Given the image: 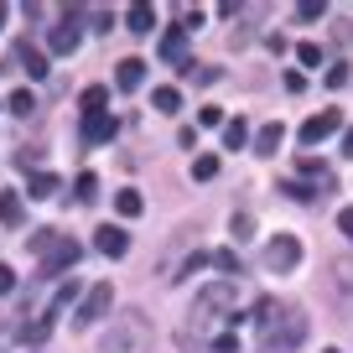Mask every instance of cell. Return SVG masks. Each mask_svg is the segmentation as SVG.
<instances>
[{"label":"cell","mask_w":353,"mask_h":353,"mask_svg":"<svg viewBox=\"0 0 353 353\" xmlns=\"http://www.w3.org/2000/svg\"><path fill=\"white\" fill-rule=\"evenodd\" d=\"M110 307H114V286H110V281H99V286L83 296V307H78L73 322H78V327H94L99 317H110Z\"/></svg>","instance_id":"obj_6"},{"label":"cell","mask_w":353,"mask_h":353,"mask_svg":"<svg viewBox=\"0 0 353 353\" xmlns=\"http://www.w3.org/2000/svg\"><path fill=\"white\" fill-rule=\"evenodd\" d=\"M281 141H286V125L270 120V125H260V135H254V151H260V156H276Z\"/></svg>","instance_id":"obj_13"},{"label":"cell","mask_w":353,"mask_h":353,"mask_svg":"<svg viewBox=\"0 0 353 353\" xmlns=\"http://www.w3.org/2000/svg\"><path fill=\"white\" fill-rule=\"evenodd\" d=\"M73 192H78V203H83V208H88V203H99V176H94V172H78Z\"/></svg>","instance_id":"obj_21"},{"label":"cell","mask_w":353,"mask_h":353,"mask_svg":"<svg viewBox=\"0 0 353 353\" xmlns=\"http://www.w3.org/2000/svg\"><path fill=\"white\" fill-rule=\"evenodd\" d=\"M26 250L42 254V276H57V270H68V265L83 260V244L68 239V234L57 229H32V239H26Z\"/></svg>","instance_id":"obj_3"},{"label":"cell","mask_w":353,"mask_h":353,"mask_svg":"<svg viewBox=\"0 0 353 353\" xmlns=\"http://www.w3.org/2000/svg\"><path fill=\"white\" fill-rule=\"evenodd\" d=\"M78 141H83V145H104V141H114V114H88L83 130H78Z\"/></svg>","instance_id":"obj_10"},{"label":"cell","mask_w":353,"mask_h":353,"mask_svg":"<svg viewBox=\"0 0 353 353\" xmlns=\"http://www.w3.org/2000/svg\"><path fill=\"white\" fill-rule=\"evenodd\" d=\"M94 250H99V254H110V260H120V254L130 250V234H125L120 223H104V229L94 234Z\"/></svg>","instance_id":"obj_9"},{"label":"cell","mask_w":353,"mask_h":353,"mask_svg":"<svg viewBox=\"0 0 353 353\" xmlns=\"http://www.w3.org/2000/svg\"><path fill=\"white\" fill-rule=\"evenodd\" d=\"M338 229H343V234L353 239V208H343V213H338Z\"/></svg>","instance_id":"obj_38"},{"label":"cell","mask_w":353,"mask_h":353,"mask_svg":"<svg viewBox=\"0 0 353 353\" xmlns=\"http://www.w3.org/2000/svg\"><path fill=\"white\" fill-rule=\"evenodd\" d=\"M141 208H145L141 192H114V213H120V219H135Z\"/></svg>","instance_id":"obj_26"},{"label":"cell","mask_w":353,"mask_h":353,"mask_svg":"<svg viewBox=\"0 0 353 353\" xmlns=\"http://www.w3.org/2000/svg\"><path fill=\"white\" fill-rule=\"evenodd\" d=\"M213 265L229 270V276H244V265H239V254H234V250H219V254H213Z\"/></svg>","instance_id":"obj_30"},{"label":"cell","mask_w":353,"mask_h":353,"mask_svg":"<svg viewBox=\"0 0 353 353\" xmlns=\"http://www.w3.org/2000/svg\"><path fill=\"white\" fill-rule=\"evenodd\" d=\"M0 26H6V6H0Z\"/></svg>","instance_id":"obj_40"},{"label":"cell","mask_w":353,"mask_h":353,"mask_svg":"<svg viewBox=\"0 0 353 353\" xmlns=\"http://www.w3.org/2000/svg\"><path fill=\"white\" fill-rule=\"evenodd\" d=\"M16 63H21V68H26L32 78H47V52H42V47L21 42V47H16Z\"/></svg>","instance_id":"obj_14"},{"label":"cell","mask_w":353,"mask_h":353,"mask_svg":"<svg viewBox=\"0 0 353 353\" xmlns=\"http://www.w3.org/2000/svg\"><path fill=\"white\" fill-rule=\"evenodd\" d=\"M234 301H239V286H234V281H213V286L198 291V301H192V317H198V322H213L219 312H229Z\"/></svg>","instance_id":"obj_4"},{"label":"cell","mask_w":353,"mask_h":353,"mask_svg":"<svg viewBox=\"0 0 353 353\" xmlns=\"http://www.w3.org/2000/svg\"><path fill=\"white\" fill-rule=\"evenodd\" d=\"M229 229H234V239H250V234H254V219H250V213H234V223H229Z\"/></svg>","instance_id":"obj_31"},{"label":"cell","mask_w":353,"mask_h":353,"mask_svg":"<svg viewBox=\"0 0 353 353\" xmlns=\"http://www.w3.org/2000/svg\"><path fill=\"white\" fill-rule=\"evenodd\" d=\"M6 110H11V114H21V120H26V114H37V94H32V88H16Z\"/></svg>","instance_id":"obj_23"},{"label":"cell","mask_w":353,"mask_h":353,"mask_svg":"<svg viewBox=\"0 0 353 353\" xmlns=\"http://www.w3.org/2000/svg\"><path fill=\"white\" fill-rule=\"evenodd\" d=\"M151 343H156V332H151V317L130 307V312H120V317L110 322V332H104L99 353H151Z\"/></svg>","instance_id":"obj_1"},{"label":"cell","mask_w":353,"mask_h":353,"mask_svg":"<svg viewBox=\"0 0 353 353\" xmlns=\"http://www.w3.org/2000/svg\"><path fill=\"white\" fill-rule=\"evenodd\" d=\"M296 57H301V68H317V63H322V47H317V42H301Z\"/></svg>","instance_id":"obj_32"},{"label":"cell","mask_w":353,"mask_h":353,"mask_svg":"<svg viewBox=\"0 0 353 353\" xmlns=\"http://www.w3.org/2000/svg\"><path fill=\"white\" fill-rule=\"evenodd\" d=\"M343 83H348V63H332L327 68V88H343Z\"/></svg>","instance_id":"obj_34"},{"label":"cell","mask_w":353,"mask_h":353,"mask_svg":"<svg viewBox=\"0 0 353 353\" xmlns=\"http://www.w3.org/2000/svg\"><path fill=\"white\" fill-rule=\"evenodd\" d=\"M156 114H176V110H182V94H176V88H156Z\"/></svg>","instance_id":"obj_25"},{"label":"cell","mask_w":353,"mask_h":353,"mask_svg":"<svg viewBox=\"0 0 353 353\" xmlns=\"http://www.w3.org/2000/svg\"><path fill=\"white\" fill-rule=\"evenodd\" d=\"M104 104H110V88H99V83L78 94V110H83V120H88V114H104Z\"/></svg>","instance_id":"obj_17"},{"label":"cell","mask_w":353,"mask_h":353,"mask_svg":"<svg viewBox=\"0 0 353 353\" xmlns=\"http://www.w3.org/2000/svg\"><path fill=\"white\" fill-rule=\"evenodd\" d=\"M322 11H327V6H322V0H301V6H296V21H317Z\"/></svg>","instance_id":"obj_33"},{"label":"cell","mask_w":353,"mask_h":353,"mask_svg":"<svg viewBox=\"0 0 353 353\" xmlns=\"http://www.w3.org/2000/svg\"><path fill=\"white\" fill-rule=\"evenodd\" d=\"M322 353H338V348H322Z\"/></svg>","instance_id":"obj_41"},{"label":"cell","mask_w":353,"mask_h":353,"mask_svg":"<svg viewBox=\"0 0 353 353\" xmlns=\"http://www.w3.org/2000/svg\"><path fill=\"white\" fill-rule=\"evenodd\" d=\"M156 52L166 57V63H176V68H188V26H172V32L161 37V47Z\"/></svg>","instance_id":"obj_11"},{"label":"cell","mask_w":353,"mask_h":353,"mask_svg":"<svg viewBox=\"0 0 353 353\" xmlns=\"http://www.w3.org/2000/svg\"><path fill=\"white\" fill-rule=\"evenodd\" d=\"M327 270H332V291H353V254H338Z\"/></svg>","instance_id":"obj_19"},{"label":"cell","mask_w":353,"mask_h":353,"mask_svg":"<svg viewBox=\"0 0 353 353\" xmlns=\"http://www.w3.org/2000/svg\"><path fill=\"white\" fill-rule=\"evenodd\" d=\"M47 332H52V322H32V317H26L21 327H16V338H21V343H47Z\"/></svg>","instance_id":"obj_24"},{"label":"cell","mask_w":353,"mask_h":353,"mask_svg":"<svg viewBox=\"0 0 353 353\" xmlns=\"http://www.w3.org/2000/svg\"><path fill=\"white\" fill-rule=\"evenodd\" d=\"M78 16H83V11H78V6H68V11H63V26H52V32H47V47H52V52H78Z\"/></svg>","instance_id":"obj_7"},{"label":"cell","mask_w":353,"mask_h":353,"mask_svg":"<svg viewBox=\"0 0 353 353\" xmlns=\"http://www.w3.org/2000/svg\"><path fill=\"white\" fill-rule=\"evenodd\" d=\"M11 291H16V270H11V265H0V296H11Z\"/></svg>","instance_id":"obj_35"},{"label":"cell","mask_w":353,"mask_h":353,"mask_svg":"<svg viewBox=\"0 0 353 353\" xmlns=\"http://www.w3.org/2000/svg\"><path fill=\"white\" fill-rule=\"evenodd\" d=\"M307 312L301 307H286V312H270L265 317V327H260V343H265V353H296L301 343H307Z\"/></svg>","instance_id":"obj_2"},{"label":"cell","mask_w":353,"mask_h":353,"mask_svg":"<svg viewBox=\"0 0 353 353\" xmlns=\"http://www.w3.org/2000/svg\"><path fill=\"white\" fill-rule=\"evenodd\" d=\"M73 296H78V281H68V286H63V291H57V296H52V307H47V317H57V312H63V307H73Z\"/></svg>","instance_id":"obj_28"},{"label":"cell","mask_w":353,"mask_h":353,"mask_svg":"<svg viewBox=\"0 0 353 353\" xmlns=\"http://www.w3.org/2000/svg\"><path fill=\"white\" fill-rule=\"evenodd\" d=\"M301 176H312V182H317V188H332V172H327V161H317V156H301Z\"/></svg>","instance_id":"obj_20"},{"label":"cell","mask_w":353,"mask_h":353,"mask_svg":"<svg viewBox=\"0 0 353 353\" xmlns=\"http://www.w3.org/2000/svg\"><path fill=\"white\" fill-rule=\"evenodd\" d=\"M141 83H145V63L141 57H125V63L114 68V88H120V94H135Z\"/></svg>","instance_id":"obj_12"},{"label":"cell","mask_w":353,"mask_h":353,"mask_svg":"<svg viewBox=\"0 0 353 353\" xmlns=\"http://www.w3.org/2000/svg\"><path fill=\"white\" fill-rule=\"evenodd\" d=\"M21 219H26L21 192H0V223H6V229H21Z\"/></svg>","instance_id":"obj_16"},{"label":"cell","mask_w":353,"mask_h":353,"mask_svg":"<svg viewBox=\"0 0 353 353\" xmlns=\"http://www.w3.org/2000/svg\"><path fill=\"white\" fill-rule=\"evenodd\" d=\"M301 265V244L291 234H276V239L265 244V270H276V276H291Z\"/></svg>","instance_id":"obj_5"},{"label":"cell","mask_w":353,"mask_h":353,"mask_svg":"<svg viewBox=\"0 0 353 353\" xmlns=\"http://www.w3.org/2000/svg\"><path fill=\"white\" fill-rule=\"evenodd\" d=\"M52 192H57V176H52V172H32V188H26V198L42 203V198H52Z\"/></svg>","instance_id":"obj_22"},{"label":"cell","mask_w":353,"mask_h":353,"mask_svg":"<svg viewBox=\"0 0 353 353\" xmlns=\"http://www.w3.org/2000/svg\"><path fill=\"white\" fill-rule=\"evenodd\" d=\"M219 176V156H192V182H208Z\"/></svg>","instance_id":"obj_27"},{"label":"cell","mask_w":353,"mask_h":353,"mask_svg":"<svg viewBox=\"0 0 353 353\" xmlns=\"http://www.w3.org/2000/svg\"><path fill=\"white\" fill-rule=\"evenodd\" d=\"M281 192H286V198H296V203H312V198H317L322 188H312V182H286Z\"/></svg>","instance_id":"obj_29"},{"label":"cell","mask_w":353,"mask_h":353,"mask_svg":"<svg viewBox=\"0 0 353 353\" xmlns=\"http://www.w3.org/2000/svg\"><path fill=\"white\" fill-rule=\"evenodd\" d=\"M343 156H353V125L343 130Z\"/></svg>","instance_id":"obj_39"},{"label":"cell","mask_w":353,"mask_h":353,"mask_svg":"<svg viewBox=\"0 0 353 353\" xmlns=\"http://www.w3.org/2000/svg\"><path fill=\"white\" fill-rule=\"evenodd\" d=\"M198 125H223V110H213V104H208V110H198Z\"/></svg>","instance_id":"obj_36"},{"label":"cell","mask_w":353,"mask_h":353,"mask_svg":"<svg viewBox=\"0 0 353 353\" xmlns=\"http://www.w3.org/2000/svg\"><path fill=\"white\" fill-rule=\"evenodd\" d=\"M223 145H229V151H244V145H250V125H244V114H239V120H223Z\"/></svg>","instance_id":"obj_18"},{"label":"cell","mask_w":353,"mask_h":353,"mask_svg":"<svg viewBox=\"0 0 353 353\" xmlns=\"http://www.w3.org/2000/svg\"><path fill=\"white\" fill-rule=\"evenodd\" d=\"M343 130V114L338 110H322V114H312L307 125H301V145H322L327 135H338Z\"/></svg>","instance_id":"obj_8"},{"label":"cell","mask_w":353,"mask_h":353,"mask_svg":"<svg viewBox=\"0 0 353 353\" xmlns=\"http://www.w3.org/2000/svg\"><path fill=\"white\" fill-rule=\"evenodd\" d=\"M213 348H219V353H234V348H239V338H234V332H223V338H213Z\"/></svg>","instance_id":"obj_37"},{"label":"cell","mask_w":353,"mask_h":353,"mask_svg":"<svg viewBox=\"0 0 353 353\" xmlns=\"http://www.w3.org/2000/svg\"><path fill=\"white\" fill-rule=\"evenodd\" d=\"M125 32H135V37L156 32V11L151 6H130V11H125Z\"/></svg>","instance_id":"obj_15"}]
</instances>
